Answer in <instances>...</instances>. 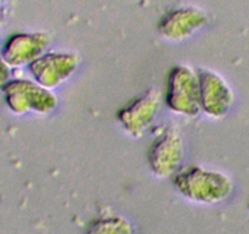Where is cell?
Here are the masks:
<instances>
[{"instance_id": "cell-1", "label": "cell", "mask_w": 249, "mask_h": 234, "mask_svg": "<svg viewBox=\"0 0 249 234\" xmlns=\"http://www.w3.org/2000/svg\"><path fill=\"white\" fill-rule=\"evenodd\" d=\"M174 184L184 196L199 202H218L231 189V180L225 173L199 165L180 168L174 175Z\"/></svg>"}, {"instance_id": "cell-2", "label": "cell", "mask_w": 249, "mask_h": 234, "mask_svg": "<svg viewBox=\"0 0 249 234\" xmlns=\"http://www.w3.org/2000/svg\"><path fill=\"white\" fill-rule=\"evenodd\" d=\"M164 102L175 115L195 117L201 112L198 70L186 63L174 66L168 73Z\"/></svg>"}, {"instance_id": "cell-3", "label": "cell", "mask_w": 249, "mask_h": 234, "mask_svg": "<svg viewBox=\"0 0 249 234\" xmlns=\"http://www.w3.org/2000/svg\"><path fill=\"white\" fill-rule=\"evenodd\" d=\"M162 93L157 88H151L118 111V122L122 128L134 138H140L152 128L157 119L163 102Z\"/></svg>"}, {"instance_id": "cell-4", "label": "cell", "mask_w": 249, "mask_h": 234, "mask_svg": "<svg viewBox=\"0 0 249 234\" xmlns=\"http://www.w3.org/2000/svg\"><path fill=\"white\" fill-rule=\"evenodd\" d=\"M184 139L175 127H167L156 136L147 153L151 171L158 177L174 176L182 167Z\"/></svg>"}, {"instance_id": "cell-5", "label": "cell", "mask_w": 249, "mask_h": 234, "mask_svg": "<svg viewBox=\"0 0 249 234\" xmlns=\"http://www.w3.org/2000/svg\"><path fill=\"white\" fill-rule=\"evenodd\" d=\"M79 62V56L74 53L50 51L31 63V72L36 83L53 90L74 75Z\"/></svg>"}, {"instance_id": "cell-6", "label": "cell", "mask_w": 249, "mask_h": 234, "mask_svg": "<svg viewBox=\"0 0 249 234\" xmlns=\"http://www.w3.org/2000/svg\"><path fill=\"white\" fill-rule=\"evenodd\" d=\"M199 99L201 112L211 118H221L230 111L233 93L230 85L215 71L199 68Z\"/></svg>"}, {"instance_id": "cell-7", "label": "cell", "mask_w": 249, "mask_h": 234, "mask_svg": "<svg viewBox=\"0 0 249 234\" xmlns=\"http://www.w3.org/2000/svg\"><path fill=\"white\" fill-rule=\"evenodd\" d=\"M208 17L196 7H181L170 11L160 20L158 32L160 37L170 41H181L203 28Z\"/></svg>"}, {"instance_id": "cell-8", "label": "cell", "mask_w": 249, "mask_h": 234, "mask_svg": "<svg viewBox=\"0 0 249 234\" xmlns=\"http://www.w3.org/2000/svg\"><path fill=\"white\" fill-rule=\"evenodd\" d=\"M14 109L16 111H36L49 114L57 107L58 100L55 93L39 83L21 80L12 84Z\"/></svg>"}, {"instance_id": "cell-9", "label": "cell", "mask_w": 249, "mask_h": 234, "mask_svg": "<svg viewBox=\"0 0 249 234\" xmlns=\"http://www.w3.org/2000/svg\"><path fill=\"white\" fill-rule=\"evenodd\" d=\"M49 41V37L43 33L16 36L10 44V60L15 63H32L45 54Z\"/></svg>"}]
</instances>
